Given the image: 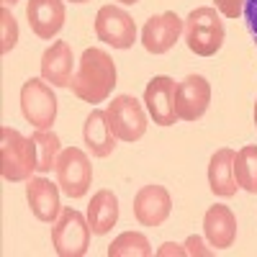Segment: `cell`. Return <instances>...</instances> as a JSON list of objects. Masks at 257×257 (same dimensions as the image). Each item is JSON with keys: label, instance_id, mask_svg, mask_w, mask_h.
<instances>
[{"label": "cell", "instance_id": "obj_12", "mask_svg": "<svg viewBox=\"0 0 257 257\" xmlns=\"http://www.w3.org/2000/svg\"><path fill=\"white\" fill-rule=\"evenodd\" d=\"M173 213V198L165 185H144L134 196V219L142 226H162Z\"/></svg>", "mask_w": 257, "mask_h": 257}, {"label": "cell", "instance_id": "obj_1", "mask_svg": "<svg viewBox=\"0 0 257 257\" xmlns=\"http://www.w3.org/2000/svg\"><path fill=\"white\" fill-rule=\"evenodd\" d=\"M116 82H118V72H116V62L111 59V54L98 47H88L77 62L70 88L82 103L98 105L111 98Z\"/></svg>", "mask_w": 257, "mask_h": 257}, {"label": "cell", "instance_id": "obj_6", "mask_svg": "<svg viewBox=\"0 0 257 257\" xmlns=\"http://www.w3.org/2000/svg\"><path fill=\"white\" fill-rule=\"evenodd\" d=\"M54 173H57V183L64 196H70V198L88 196V190L93 185V165H90L88 152H82L80 147L62 149Z\"/></svg>", "mask_w": 257, "mask_h": 257}, {"label": "cell", "instance_id": "obj_14", "mask_svg": "<svg viewBox=\"0 0 257 257\" xmlns=\"http://www.w3.org/2000/svg\"><path fill=\"white\" fill-rule=\"evenodd\" d=\"M41 77L54 88H70L75 77V54L70 41H54L41 54Z\"/></svg>", "mask_w": 257, "mask_h": 257}, {"label": "cell", "instance_id": "obj_24", "mask_svg": "<svg viewBox=\"0 0 257 257\" xmlns=\"http://www.w3.org/2000/svg\"><path fill=\"white\" fill-rule=\"evenodd\" d=\"M213 3H216V11L224 18H239L247 0H213Z\"/></svg>", "mask_w": 257, "mask_h": 257}, {"label": "cell", "instance_id": "obj_10", "mask_svg": "<svg viewBox=\"0 0 257 257\" xmlns=\"http://www.w3.org/2000/svg\"><path fill=\"white\" fill-rule=\"evenodd\" d=\"M185 29V21L175 11H165L152 16L142 29V44L149 54H167L178 44V39Z\"/></svg>", "mask_w": 257, "mask_h": 257}, {"label": "cell", "instance_id": "obj_29", "mask_svg": "<svg viewBox=\"0 0 257 257\" xmlns=\"http://www.w3.org/2000/svg\"><path fill=\"white\" fill-rule=\"evenodd\" d=\"M18 0H3V6H16Z\"/></svg>", "mask_w": 257, "mask_h": 257}, {"label": "cell", "instance_id": "obj_31", "mask_svg": "<svg viewBox=\"0 0 257 257\" xmlns=\"http://www.w3.org/2000/svg\"><path fill=\"white\" fill-rule=\"evenodd\" d=\"M70 3H88V0H70Z\"/></svg>", "mask_w": 257, "mask_h": 257}, {"label": "cell", "instance_id": "obj_4", "mask_svg": "<svg viewBox=\"0 0 257 257\" xmlns=\"http://www.w3.org/2000/svg\"><path fill=\"white\" fill-rule=\"evenodd\" d=\"M90 224L75 208H62L59 219L52 226V247L59 257H82L90 247Z\"/></svg>", "mask_w": 257, "mask_h": 257}, {"label": "cell", "instance_id": "obj_28", "mask_svg": "<svg viewBox=\"0 0 257 257\" xmlns=\"http://www.w3.org/2000/svg\"><path fill=\"white\" fill-rule=\"evenodd\" d=\"M118 3H121V6H137L139 0H118Z\"/></svg>", "mask_w": 257, "mask_h": 257}, {"label": "cell", "instance_id": "obj_25", "mask_svg": "<svg viewBox=\"0 0 257 257\" xmlns=\"http://www.w3.org/2000/svg\"><path fill=\"white\" fill-rule=\"evenodd\" d=\"M185 252L193 254V257H208V254H213V249H208L203 244V239L198 237V234H193V237L185 239Z\"/></svg>", "mask_w": 257, "mask_h": 257}, {"label": "cell", "instance_id": "obj_23", "mask_svg": "<svg viewBox=\"0 0 257 257\" xmlns=\"http://www.w3.org/2000/svg\"><path fill=\"white\" fill-rule=\"evenodd\" d=\"M18 44V24L8 6L0 8V54H11Z\"/></svg>", "mask_w": 257, "mask_h": 257}, {"label": "cell", "instance_id": "obj_20", "mask_svg": "<svg viewBox=\"0 0 257 257\" xmlns=\"http://www.w3.org/2000/svg\"><path fill=\"white\" fill-rule=\"evenodd\" d=\"M34 139V147H36V170L41 175L52 173L57 167V160H59V152H62V142L59 137L52 132V128H36L31 134Z\"/></svg>", "mask_w": 257, "mask_h": 257}, {"label": "cell", "instance_id": "obj_18", "mask_svg": "<svg viewBox=\"0 0 257 257\" xmlns=\"http://www.w3.org/2000/svg\"><path fill=\"white\" fill-rule=\"evenodd\" d=\"M82 142H85V147H88V152L93 157H108L116 149V137L111 132V123H108L105 111L93 108L88 113V118L82 123Z\"/></svg>", "mask_w": 257, "mask_h": 257}, {"label": "cell", "instance_id": "obj_27", "mask_svg": "<svg viewBox=\"0 0 257 257\" xmlns=\"http://www.w3.org/2000/svg\"><path fill=\"white\" fill-rule=\"evenodd\" d=\"M157 254H160V257H167V254H178V257H183V254H188V252H185V244L167 242V244H162V247L157 249Z\"/></svg>", "mask_w": 257, "mask_h": 257}, {"label": "cell", "instance_id": "obj_22", "mask_svg": "<svg viewBox=\"0 0 257 257\" xmlns=\"http://www.w3.org/2000/svg\"><path fill=\"white\" fill-rule=\"evenodd\" d=\"M105 252H108V257H149L152 254V244L139 231H123L108 244Z\"/></svg>", "mask_w": 257, "mask_h": 257}, {"label": "cell", "instance_id": "obj_13", "mask_svg": "<svg viewBox=\"0 0 257 257\" xmlns=\"http://www.w3.org/2000/svg\"><path fill=\"white\" fill-rule=\"evenodd\" d=\"M59 183L54 185L52 180L47 178H31L26 180V201H29V208L31 213L44 221V224H54L62 213V201H59Z\"/></svg>", "mask_w": 257, "mask_h": 257}, {"label": "cell", "instance_id": "obj_7", "mask_svg": "<svg viewBox=\"0 0 257 257\" xmlns=\"http://www.w3.org/2000/svg\"><path fill=\"white\" fill-rule=\"evenodd\" d=\"M105 116H108L111 132L118 142L134 144L147 134V111L134 95H116L105 108Z\"/></svg>", "mask_w": 257, "mask_h": 257}, {"label": "cell", "instance_id": "obj_8", "mask_svg": "<svg viewBox=\"0 0 257 257\" xmlns=\"http://www.w3.org/2000/svg\"><path fill=\"white\" fill-rule=\"evenodd\" d=\"M95 34L113 49H132L137 41V24L123 8L103 6L95 16Z\"/></svg>", "mask_w": 257, "mask_h": 257}, {"label": "cell", "instance_id": "obj_5", "mask_svg": "<svg viewBox=\"0 0 257 257\" xmlns=\"http://www.w3.org/2000/svg\"><path fill=\"white\" fill-rule=\"evenodd\" d=\"M54 85L44 77H29L21 88V113L34 128H52L57 121V95Z\"/></svg>", "mask_w": 257, "mask_h": 257}, {"label": "cell", "instance_id": "obj_26", "mask_svg": "<svg viewBox=\"0 0 257 257\" xmlns=\"http://www.w3.org/2000/svg\"><path fill=\"white\" fill-rule=\"evenodd\" d=\"M242 16H244L247 29H249V34H252V39H254V44H257V0H247Z\"/></svg>", "mask_w": 257, "mask_h": 257}, {"label": "cell", "instance_id": "obj_9", "mask_svg": "<svg viewBox=\"0 0 257 257\" xmlns=\"http://www.w3.org/2000/svg\"><path fill=\"white\" fill-rule=\"evenodd\" d=\"M175 88L178 82L167 75H155L144 88V105L147 113L157 126H175L178 111H175Z\"/></svg>", "mask_w": 257, "mask_h": 257}, {"label": "cell", "instance_id": "obj_2", "mask_svg": "<svg viewBox=\"0 0 257 257\" xmlns=\"http://www.w3.org/2000/svg\"><path fill=\"white\" fill-rule=\"evenodd\" d=\"M36 170V147L18 128L0 126V175L8 183H26Z\"/></svg>", "mask_w": 257, "mask_h": 257}, {"label": "cell", "instance_id": "obj_16", "mask_svg": "<svg viewBox=\"0 0 257 257\" xmlns=\"http://www.w3.org/2000/svg\"><path fill=\"white\" fill-rule=\"evenodd\" d=\"M203 234L211 247L229 249L237 239V216H234V211L224 203L211 206L203 213Z\"/></svg>", "mask_w": 257, "mask_h": 257}, {"label": "cell", "instance_id": "obj_15", "mask_svg": "<svg viewBox=\"0 0 257 257\" xmlns=\"http://www.w3.org/2000/svg\"><path fill=\"white\" fill-rule=\"evenodd\" d=\"M26 21L39 39L52 41L64 26V0H29Z\"/></svg>", "mask_w": 257, "mask_h": 257}, {"label": "cell", "instance_id": "obj_17", "mask_svg": "<svg viewBox=\"0 0 257 257\" xmlns=\"http://www.w3.org/2000/svg\"><path fill=\"white\" fill-rule=\"evenodd\" d=\"M234 157H237L234 149L221 147L208 160V188L219 198H231L239 188L237 178H234Z\"/></svg>", "mask_w": 257, "mask_h": 257}, {"label": "cell", "instance_id": "obj_19", "mask_svg": "<svg viewBox=\"0 0 257 257\" xmlns=\"http://www.w3.org/2000/svg\"><path fill=\"white\" fill-rule=\"evenodd\" d=\"M88 224H90V231L95 237H103V234H108L116 221H118V198L113 196V190L103 188L98 190L95 196L90 198L88 203Z\"/></svg>", "mask_w": 257, "mask_h": 257}, {"label": "cell", "instance_id": "obj_21", "mask_svg": "<svg viewBox=\"0 0 257 257\" xmlns=\"http://www.w3.org/2000/svg\"><path fill=\"white\" fill-rule=\"evenodd\" d=\"M234 178L247 193H257V147L247 144L234 157Z\"/></svg>", "mask_w": 257, "mask_h": 257}, {"label": "cell", "instance_id": "obj_11", "mask_svg": "<svg viewBox=\"0 0 257 257\" xmlns=\"http://www.w3.org/2000/svg\"><path fill=\"white\" fill-rule=\"evenodd\" d=\"M211 85L203 75H188L175 88V111L180 121H198L208 111Z\"/></svg>", "mask_w": 257, "mask_h": 257}, {"label": "cell", "instance_id": "obj_3", "mask_svg": "<svg viewBox=\"0 0 257 257\" xmlns=\"http://www.w3.org/2000/svg\"><path fill=\"white\" fill-rule=\"evenodd\" d=\"M185 44L193 54L198 57H213L221 47H224V21L221 13L211 6L203 8H193L185 18Z\"/></svg>", "mask_w": 257, "mask_h": 257}, {"label": "cell", "instance_id": "obj_30", "mask_svg": "<svg viewBox=\"0 0 257 257\" xmlns=\"http://www.w3.org/2000/svg\"><path fill=\"white\" fill-rule=\"evenodd\" d=\"M254 126H257V100H254Z\"/></svg>", "mask_w": 257, "mask_h": 257}]
</instances>
